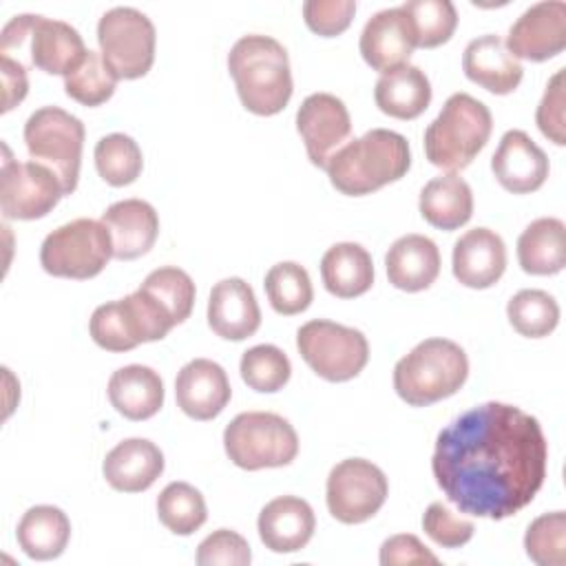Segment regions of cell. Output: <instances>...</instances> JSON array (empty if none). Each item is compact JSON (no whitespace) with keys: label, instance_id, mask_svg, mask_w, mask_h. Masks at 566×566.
Masks as SVG:
<instances>
[{"label":"cell","instance_id":"5b68a950","mask_svg":"<svg viewBox=\"0 0 566 566\" xmlns=\"http://www.w3.org/2000/svg\"><path fill=\"white\" fill-rule=\"evenodd\" d=\"M491 130L493 117L486 104L469 93H453L424 130V155L429 164L458 172L486 146Z\"/></svg>","mask_w":566,"mask_h":566},{"label":"cell","instance_id":"ee69618b","mask_svg":"<svg viewBox=\"0 0 566 566\" xmlns=\"http://www.w3.org/2000/svg\"><path fill=\"white\" fill-rule=\"evenodd\" d=\"M354 13V0H307L303 4L305 24L310 27V31L323 38L340 35L352 24Z\"/></svg>","mask_w":566,"mask_h":566},{"label":"cell","instance_id":"484cf974","mask_svg":"<svg viewBox=\"0 0 566 566\" xmlns=\"http://www.w3.org/2000/svg\"><path fill=\"white\" fill-rule=\"evenodd\" d=\"M108 400L128 420H148L164 405V380L153 367L126 365L108 378Z\"/></svg>","mask_w":566,"mask_h":566},{"label":"cell","instance_id":"60d3db41","mask_svg":"<svg viewBox=\"0 0 566 566\" xmlns=\"http://www.w3.org/2000/svg\"><path fill=\"white\" fill-rule=\"evenodd\" d=\"M88 332L95 345H99L106 352H128L139 345V340L133 334L126 310L122 305V298L95 307L88 323Z\"/></svg>","mask_w":566,"mask_h":566},{"label":"cell","instance_id":"1f68e13d","mask_svg":"<svg viewBox=\"0 0 566 566\" xmlns=\"http://www.w3.org/2000/svg\"><path fill=\"white\" fill-rule=\"evenodd\" d=\"M272 310L281 316H294L310 307L314 298L310 274L296 261H281L272 265L263 281Z\"/></svg>","mask_w":566,"mask_h":566},{"label":"cell","instance_id":"2e32d148","mask_svg":"<svg viewBox=\"0 0 566 566\" xmlns=\"http://www.w3.org/2000/svg\"><path fill=\"white\" fill-rule=\"evenodd\" d=\"M491 170L497 184L513 192L526 195L544 186L548 177L546 153L520 128L506 130L491 157Z\"/></svg>","mask_w":566,"mask_h":566},{"label":"cell","instance_id":"bcb514c9","mask_svg":"<svg viewBox=\"0 0 566 566\" xmlns=\"http://www.w3.org/2000/svg\"><path fill=\"white\" fill-rule=\"evenodd\" d=\"M382 566H420V564H440V559L411 533L391 535L380 546Z\"/></svg>","mask_w":566,"mask_h":566},{"label":"cell","instance_id":"7a4b0ae2","mask_svg":"<svg viewBox=\"0 0 566 566\" xmlns=\"http://www.w3.org/2000/svg\"><path fill=\"white\" fill-rule=\"evenodd\" d=\"M228 71L245 111L270 117L292 97V71L285 46L261 33L239 38L228 53Z\"/></svg>","mask_w":566,"mask_h":566},{"label":"cell","instance_id":"e575fe53","mask_svg":"<svg viewBox=\"0 0 566 566\" xmlns=\"http://www.w3.org/2000/svg\"><path fill=\"white\" fill-rule=\"evenodd\" d=\"M513 329L526 338H544L559 323V305L544 290H520L506 305Z\"/></svg>","mask_w":566,"mask_h":566},{"label":"cell","instance_id":"7402d4cb","mask_svg":"<svg viewBox=\"0 0 566 566\" xmlns=\"http://www.w3.org/2000/svg\"><path fill=\"white\" fill-rule=\"evenodd\" d=\"M102 473L115 491L142 493L164 473V453L146 438H126L106 453Z\"/></svg>","mask_w":566,"mask_h":566},{"label":"cell","instance_id":"7c38bea8","mask_svg":"<svg viewBox=\"0 0 566 566\" xmlns=\"http://www.w3.org/2000/svg\"><path fill=\"white\" fill-rule=\"evenodd\" d=\"M4 148L0 210L4 219H42L64 197L57 175L38 161H13Z\"/></svg>","mask_w":566,"mask_h":566},{"label":"cell","instance_id":"d6a6232c","mask_svg":"<svg viewBox=\"0 0 566 566\" xmlns=\"http://www.w3.org/2000/svg\"><path fill=\"white\" fill-rule=\"evenodd\" d=\"M159 522L175 535H192L208 517L206 500L199 489L188 482H170L157 497Z\"/></svg>","mask_w":566,"mask_h":566},{"label":"cell","instance_id":"f546056e","mask_svg":"<svg viewBox=\"0 0 566 566\" xmlns=\"http://www.w3.org/2000/svg\"><path fill=\"white\" fill-rule=\"evenodd\" d=\"M566 226L557 217L531 221L517 239V261L526 274L548 276L566 265Z\"/></svg>","mask_w":566,"mask_h":566},{"label":"cell","instance_id":"52a82bcc","mask_svg":"<svg viewBox=\"0 0 566 566\" xmlns=\"http://www.w3.org/2000/svg\"><path fill=\"white\" fill-rule=\"evenodd\" d=\"M24 144L33 161L51 168L64 195L77 188L84 124L60 106H42L29 115L24 124Z\"/></svg>","mask_w":566,"mask_h":566},{"label":"cell","instance_id":"f35d334b","mask_svg":"<svg viewBox=\"0 0 566 566\" xmlns=\"http://www.w3.org/2000/svg\"><path fill=\"white\" fill-rule=\"evenodd\" d=\"M117 86L115 73L106 66L99 51H91L84 55V60L64 75V91L71 99L84 104V106H99L106 99L113 97Z\"/></svg>","mask_w":566,"mask_h":566},{"label":"cell","instance_id":"3957f363","mask_svg":"<svg viewBox=\"0 0 566 566\" xmlns=\"http://www.w3.org/2000/svg\"><path fill=\"white\" fill-rule=\"evenodd\" d=\"M411 166L407 137L389 128H371L338 148L327 161L332 186L347 197H363L398 181Z\"/></svg>","mask_w":566,"mask_h":566},{"label":"cell","instance_id":"e0dca14e","mask_svg":"<svg viewBox=\"0 0 566 566\" xmlns=\"http://www.w3.org/2000/svg\"><path fill=\"white\" fill-rule=\"evenodd\" d=\"M363 60L380 73H389L405 66L416 49V38L407 13L400 7L382 9L374 13L360 33Z\"/></svg>","mask_w":566,"mask_h":566},{"label":"cell","instance_id":"5bb4252c","mask_svg":"<svg viewBox=\"0 0 566 566\" xmlns=\"http://www.w3.org/2000/svg\"><path fill=\"white\" fill-rule=\"evenodd\" d=\"M515 60L544 62L566 46V2L544 0L531 4L509 29L506 44Z\"/></svg>","mask_w":566,"mask_h":566},{"label":"cell","instance_id":"74e56055","mask_svg":"<svg viewBox=\"0 0 566 566\" xmlns=\"http://www.w3.org/2000/svg\"><path fill=\"white\" fill-rule=\"evenodd\" d=\"M239 371L250 389L261 394H274L287 385L292 376V365L283 349L265 343L243 352Z\"/></svg>","mask_w":566,"mask_h":566},{"label":"cell","instance_id":"44dd1931","mask_svg":"<svg viewBox=\"0 0 566 566\" xmlns=\"http://www.w3.org/2000/svg\"><path fill=\"white\" fill-rule=\"evenodd\" d=\"M256 528L265 548L274 553H296L312 539L316 517L303 497L281 495L261 509Z\"/></svg>","mask_w":566,"mask_h":566},{"label":"cell","instance_id":"836d02e7","mask_svg":"<svg viewBox=\"0 0 566 566\" xmlns=\"http://www.w3.org/2000/svg\"><path fill=\"white\" fill-rule=\"evenodd\" d=\"M93 157H95L97 175L115 188L133 184L144 168L142 148L130 135H124V133L104 135L95 144Z\"/></svg>","mask_w":566,"mask_h":566},{"label":"cell","instance_id":"9a60e30c","mask_svg":"<svg viewBox=\"0 0 566 566\" xmlns=\"http://www.w3.org/2000/svg\"><path fill=\"white\" fill-rule=\"evenodd\" d=\"M232 387L226 369L210 358L186 363L175 378L177 407L192 420H212L230 402Z\"/></svg>","mask_w":566,"mask_h":566},{"label":"cell","instance_id":"83f0119b","mask_svg":"<svg viewBox=\"0 0 566 566\" xmlns=\"http://www.w3.org/2000/svg\"><path fill=\"white\" fill-rule=\"evenodd\" d=\"M321 276L329 294L356 298L374 285L371 254L360 243H334L321 259Z\"/></svg>","mask_w":566,"mask_h":566},{"label":"cell","instance_id":"ac0fdd59","mask_svg":"<svg viewBox=\"0 0 566 566\" xmlns=\"http://www.w3.org/2000/svg\"><path fill=\"white\" fill-rule=\"evenodd\" d=\"M453 276L473 290L495 285L506 270V245L491 228L467 230L453 243Z\"/></svg>","mask_w":566,"mask_h":566},{"label":"cell","instance_id":"d6986e66","mask_svg":"<svg viewBox=\"0 0 566 566\" xmlns=\"http://www.w3.org/2000/svg\"><path fill=\"white\" fill-rule=\"evenodd\" d=\"M208 325L226 340H243L261 325V310L254 290L239 276L221 279L208 298Z\"/></svg>","mask_w":566,"mask_h":566},{"label":"cell","instance_id":"9c48e42d","mask_svg":"<svg viewBox=\"0 0 566 566\" xmlns=\"http://www.w3.org/2000/svg\"><path fill=\"white\" fill-rule=\"evenodd\" d=\"M296 347L307 367L329 382L356 378L369 360V343L360 329L325 318L301 325Z\"/></svg>","mask_w":566,"mask_h":566},{"label":"cell","instance_id":"603a6c76","mask_svg":"<svg viewBox=\"0 0 566 566\" xmlns=\"http://www.w3.org/2000/svg\"><path fill=\"white\" fill-rule=\"evenodd\" d=\"M27 40L31 64L49 75H69L88 53L75 27L44 15H33Z\"/></svg>","mask_w":566,"mask_h":566},{"label":"cell","instance_id":"ab89813d","mask_svg":"<svg viewBox=\"0 0 566 566\" xmlns=\"http://www.w3.org/2000/svg\"><path fill=\"white\" fill-rule=\"evenodd\" d=\"M524 548L537 566L566 564V513L553 511L535 517L524 535Z\"/></svg>","mask_w":566,"mask_h":566},{"label":"cell","instance_id":"277c9868","mask_svg":"<svg viewBox=\"0 0 566 566\" xmlns=\"http://www.w3.org/2000/svg\"><path fill=\"white\" fill-rule=\"evenodd\" d=\"M469 376L464 349L449 338H424L394 367V389L411 407L453 396Z\"/></svg>","mask_w":566,"mask_h":566},{"label":"cell","instance_id":"8992f818","mask_svg":"<svg viewBox=\"0 0 566 566\" xmlns=\"http://www.w3.org/2000/svg\"><path fill=\"white\" fill-rule=\"evenodd\" d=\"M223 447L232 464L245 471L287 467L298 453L294 427L272 411H243L223 431Z\"/></svg>","mask_w":566,"mask_h":566},{"label":"cell","instance_id":"f1b7e54d","mask_svg":"<svg viewBox=\"0 0 566 566\" xmlns=\"http://www.w3.org/2000/svg\"><path fill=\"white\" fill-rule=\"evenodd\" d=\"M376 106L396 119H416L431 102V84L424 71L413 64L382 73L374 88Z\"/></svg>","mask_w":566,"mask_h":566},{"label":"cell","instance_id":"b9f144b4","mask_svg":"<svg viewBox=\"0 0 566 566\" xmlns=\"http://www.w3.org/2000/svg\"><path fill=\"white\" fill-rule=\"evenodd\" d=\"M252 562L250 544L243 535L230 528H219L210 533L197 546L199 566H248Z\"/></svg>","mask_w":566,"mask_h":566},{"label":"cell","instance_id":"d590c367","mask_svg":"<svg viewBox=\"0 0 566 566\" xmlns=\"http://www.w3.org/2000/svg\"><path fill=\"white\" fill-rule=\"evenodd\" d=\"M400 9L407 13L416 46L436 49L451 40L458 27V11L449 0H409Z\"/></svg>","mask_w":566,"mask_h":566},{"label":"cell","instance_id":"7bdbcfd3","mask_svg":"<svg viewBox=\"0 0 566 566\" xmlns=\"http://www.w3.org/2000/svg\"><path fill=\"white\" fill-rule=\"evenodd\" d=\"M424 533L444 548H460L473 537V522L453 515L442 502H431L422 515Z\"/></svg>","mask_w":566,"mask_h":566},{"label":"cell","instance_id":"f6af8a7d","mask_svg":"<svg viewBox=\"0 0 566 566\" xmlns=\"http://www.w3.org/2000/svg\"><path fill=\"white\" fill-rule=\"evenodd\" d=\"M537 128L544 137H548L553 144L564 146L566 133H564V69L555 71V75L548 80L546 91L537 104L535 113Z\"/></svg>","mask_w":566,"mask_h":566},{"label":"cell","instance_id":"d4e9b609","mask_svg":"<svg viewBox=\"0 0 566 566\" xmlns=\"http://www.w3.org/2000/svg\"><path fill=\"white\" fill-rule=\"evenodd\" d=\"M387 279L402 292L427 290L440 274V250L424 234H405L385 254Z\"/></svg>","mask_w":566,"mask_h":566},{"label":"cell","instance_id":"4316f807","mask_svg":"<svg viewBox=\"0 0 566 566\" xmlns=\"http://www.w3.org/2000/svg\"><path fill=\"white\" fill-rule=\"evenodd\" d=\"M418 208L429 226L447 232L458 230L473 214V192L460 175L447 172L424 184Z\"/></svg>","mask_w":566,"mask_h":566},{"label":"cell","instance_id":"30bf717a","mask_svg":"<svg viewBox=\"0 0 566 566\" xmlns=\"http://www.w3.org/2000/svg\"><path fill=\"white\" fill-rule=\"evenodd\" d=\"M97 42L117 80L144 77L155 62V24L135 7L108 9L97 22Z\"/></svg>","mask_w":566,"mask_h":566},{"label":"cell","instance_id":"8d00e7d4","mask_svg":"<svg viewBox=\"0 0 566 566\" xmlns=\"http://www.w3.org/2000/svg\"><path fill=\"white\" fill-rule=\"evenodd\" d=\"M144 292H148L172 318L175 325L184 323L195 305V283L188 272L175 265H164L153 270L144 283L139 285Z\"/></svg>","mask_w":566,"mask_h":566},{"label":"cell","instance_id":"ffe728a7","mask_svg":"<svg viewBox=\"0 0 566 566\" xmlns=\"http://www.w3.org/2000/svg\"><path fill=\"white\" fill-rule=\"evenodd\" d=\"M113 241V256L133 261L144 256L159 237V217L144 199H124L111 203L99 219Z\"/></svg>","mask_w":566,"mask_h":566},{"label":"cell","instance_id":"cb8c5ba5","mask_svg":"<svg viewBox=\"0 0 566 566\" xmlns=\"http://www.w3.org/2000/svg\"><path fill=\"white\" fill-rule=\"evenodd\" d=\"M464 75L495 95L513 93L524 75L520 60H515L504 46L500 35L486 33L471 40L462 55Z\"/></svg>","mask_w":566,"mask_h":566},{"label":"cell","instance_id":"6da1fadb","mask_svg":"<svg viewBox=\"0 0 566 566\" xmlns=\"http://www.w3.org/2000/svg\"><path fill=\"white\" fill-rule=\"evenodd\" d=\"M546 460L548 444L537 418L491 400L438 433L431 471L460 513L504 520L535 500Z\"/></svg>","mask_w":566,"mask_h":566},{"label":"cell","instance_id":"4dcf8cb0","mask_svg":"<svg viewBox=\"0 0 566 566\" xmlns=\"http://www.w3.org/2000/svg\"><path fill=\"white\" fill-rule=\"evenodd\" d=\"M15 537L27 557L38 562L55 559L71 539V520L57 506L38 504L22 515Z\"/></svg>","mask_w":566,"mask_h":566},{"label":"cell","instance_id":"4fadbf2b","mask_svg":"<svg viewBox=\"0 0 566 566\" xmlns=\"http://www.w3.org/2000/svg\"><path fill=\"white\" fill-rule=\"evenodd\" d=\"M296 130L303 137L310 161L325 170L329 157L352 133V117L340 97L312 93L296 111Z\"/></svg>","mask_w":566,"mask_h":566},{"label":"cell","instance_id":"ba28073f","mask_svg":"<svg viewBox=\"0 0 566 566\" xmlns=\"http://www.w3.org/2000/svg\"><path fill=\"white\" fill-rule=\"evenodd\" d=\"M113 256L111 232L102 221L73 219L46 234L40 248L44 272L62 279H93Z\"/></svg>","mask_w":566,"mask_h":566},{"label":"cell","instance_id":"8fae6325","mask_svg":"<svg viewBox=\"0 0 566 566\" xmlns=\"http://www.w3.org/2000/svg\"><path fill=\"white\" fill-rule=\"evenodd\" d=\"M389 482L382 469L365 458H347L327 475V509L343 524H360L374 517L385 504Z\"/></svg>","mask_w":566,"mask_h":566},{"label":"cell","instance_id":"7dc6e473","mask_svg":"<svg viewBox=\"0 0 566 566\" xmlns=\"http://www.w3.org/2000/svg\"><path fill=\"white\" fill-rule=\"evenodd\" d=\"M2 64V113L18 106L29 91L27 82V69L20 60H13L11 55H0Z\"/></svg>","mask_w":566,"mask_h":566}]
</instances>
